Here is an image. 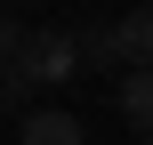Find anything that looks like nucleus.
I'll return each instance as SVG.
<instances>
[{"instance_id": "f257e3e1", "label": "nucleus", "mask_w": 153, "mask_h": 145, "mask_svg": "<svg viewBox=\"0 0 153 145\" xmlns=\"http://www.w3.org/2000/svg\"><path fill=\"white\" fill-rule=\"evenodd\" d=\"M81 65H89V57H81V40H73V32H24V48H16V65H8V73H16L24 89H56V81H73Z\"/></svg>"}, {"instance_id": "f03ea898", "label": "nucleus", "mask_w": 153, "mask_h": 145, "mask_svg": "<svg viewBox=\"0 0 153 145\" xmlns=\"http://www.w3.org/2000/svg\"><path fill=\"white\" fill-rule=\"evenodd\" d=\"M24 145H89V137H81V121L65 105H32L24 113Z\"/></svg>"}, {"instance_id": "7ed1b4c3", "label": "nucleus", "mask_w": 153, "mask_h": 145, "mask_svg": "<svg viewBox=\"0 0 153 145\" xmlns=\"http://www.w3.org/2000/svg\"><path fill=\"white\" fill-rule=\"evenodd\" d=\"M121 121L137 129V145H153V73H121Z\"/></svg>"}, {"instance_id": "20e7f679", "label": "nucleus", "mask_w": 153, "mask_h": 145, "mask_svg": "<svg viewBox=\"0 0 153 145\" xmlns=\"http://www.w3.org/2000/svg\"><path fill=\"white\" fill-rule=\"evenodd\" d=\"M113 32H121V48H129V73H153V8H137V16H121Z\"/></svg>"}, {"instance_id": "39448f33", "label": "nucleus", "mask_w": 153, "mask_h": 145, "mask_svg": "<svg viewBox=\"0 0 153 145\" xmlns=\"http://www.w3.org/2000/svg\"><path fill=\"white\" fill-rule=\"evenodd\" d=\"M81 57H89V73H105V65H129L121 32H89V40H81Z\"/></svg>"}, {"instance_id": "423d86ee", "label": "nucleus", "mask_w": 153, "mask_h": 145, "mask_svg": "<svg viewBox=\"0 0 153 145\" xmlns=\"http://www.w3.org/2000/svg\"><path fill=\"white\" fill-rule=\"evenodd\" d=\"M16 48H24V24H16V16H0V73L16 65Z\"/></svg>"}, {"instance_id": "0eeeda50", "label": "nucleus", "mask_w": 153, "mask_h": 145, "mask_svg": "<svg viewBox=\"0 0 153 145\" xmlns=\"http://www.w3.org/2000/svg\"><path fill=\"white\" fill-rule=\"evenodd\" d=\"M8 105H24V81H16V73H0V113H8Z\"/></svg>"}]
</instances>
